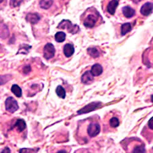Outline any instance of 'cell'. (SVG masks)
<instances>
[{
  "label": "cell",
  "instance_id": "cell-22",
  "mask_svg": "<svg viewBox=\"0 0 153 153\" xmlns=\"http://www.w3.org/2000/svg\"><path fill=\"white\" fill-rule=\"evenodd\" d=\"M11 75H1L0 76V86L6 84L7 82L10 80Z\"/></svg>",
  "mask_w": 153,
  "mask_h": 153
},
{
  "label": "cell",
  "instance_id": "cell-6",
  "mask_svg": "<svg viewBox=\"0 0 153 153\" xmlns=\"http://www.w3.org/2000/svg\"><path fill=\"white\" fill-rule=\"evenodd\" d=\"M55 54V48L53 45L51 43L47 44L44 48V57L48 60L54 57Z\"/></svg>",
  "mask_w": 153,
  "mask_h": 153
},
{
  "label": "cell",
  "instance_id": "cell-18",
  "mask_svg": "<svg viewBox=\"0 0 153 153\" xmlns=\"http://www.w3.org/2000/svg\"><path fill=\"white\" fill-rule=\"evenodd\" d=\"M56 94L61 98L62 99H65L66 94V91L62 86L59 85L57 86L56 88Z\"/></svg>",
  "mask_w": 153,
  "mask_h": 153
},
{
  "label": "cell",
  "instance_id": "cell-24",
  "mask_svg": "<svg viewBox=\"0 0 153 153\" xmlns=\"http://www.w3.org/2000/svg\"><path fill=\"white\" fill-rule=\"evenodd\" d=\"M23 0H10V6L12 7H16L19 6L22 3Z\"/></svg>",
  "mask_w": 153,
  "mask_h": 153
},
{
  "label": "cell",
  "instance_id": "cell-23",
  "mask_svg": "<svg viewBox=\"0 0 153 153\" xmlns=\"http://www.w3.org/2000/svg\"><path fill=\"white\" fill-rule=\"evenodd\" d=\"M132 152L135 153H143L145 152V148L143 145H139L135 147Z\"/></svg>",
  "mask_w": 153,
  "mask_h": 153
},
{
  "label": "cell",
  "instance_id": "cell-27",
  "mask_svg": "<svg viewBox=\"0 0 153 153\" xmlns=\"http://www.w3.org/2000/svg\"><path fill=\"white\" fill-rule=\"evenodd\" d=\"M152 121H153V118H151L150 120L148 121V126L151 130L153 129V122H152Z\"/></svg>",
  "mask_w": 153,
  "mask_h": 153
},
{
  "label": "cell",
  "instance_id": "cell-21",
  "mask_svg": "<svg viewBox=\"0 0 153 153\" xmlns=\"http://www.w3.org/2000/svg\"><path fill=\"white\" fill-rule=\"evenodd\" d=\"M110 125L111 127L115 128L120 126V121L117 117H112L110 120Z\"/></svg>",
  "mask_w": 153,
  "mask_h": 153
},
{
  "label": "cell",
  "instance_id": "cell-11",
  "mask_svg": "<svg viewBox=\"0 0 153 153\" xmlns=\"http://www.w3.org/2000/svg\"><path fill=\"white\" fill-rule=\"evenodd\" d=\"M40 19L41 17L36 13H29L26 16V20L33 25L36 24Z\"/></svg>",
  "mask_w": 153,
  "mask_h": 153
},
{
  "label": "cell",
  "instance_id": "cell-17",
  "mask_svg": "<svg viewBox=\"0 0 153 153\" xmlns=\"http://www.w3.org/2000/svg\"><path fill=\"white\" fill-rule=\"evenodd\" d=\"M66 37V36L65 33L62 31H59L55 34V39L57 42H62L65 41Z\"/></svg>",
  "mask_w": 153,
  "mask_h": 153
},
{
  "label": "cell",
  "instance_id": "cell-29",
  "mask_svg": "<svg viewBox=\"0 0 153 153\" xmlns=\"http://www.w3.org/2000/svg\"><path fill=\"white\" fill-rule=\"evenodd\" d=\"M131 1H132V2H134V3H140V1H142V0H131Z\"/></svg>",
  "mask_w": 153,
  "mask_h": 153
},
{
  "label": "cell",
  "instance_id": "cell-7",
  "mask_svg": "<svg viewBox=\"0 0 153 153\" xmlns=\"http://www.w3.org/2000/svg\"><path fill=\"white\" fill-rule=\"evenodd\" d=\"M119 4V0H110L107 5V11L108 13L113 16L115 13L116 9Z\"/></svg>",
  "mask_w": 153,
  "mask_h": 153
},
{
  "label": "cell",
  "instance_id": "cell-30",
  "mask_svg": "<svg viewBox=\"0 0 153 153\" xmlns=\"http://www.w3.org/2000/svg\"><path fill=\"white\" fill-rule=\"evenodd\" d=\"M57 152H67L66 151H58Z\"/></svg>",
  "mask_w": 153,
  "mask_h": 153
},
{
  "label": "cell",
  "instance_id": "cell-12",
  "mask_svg": "<svg viewBox=\"0 0 153 153\" xmlns=\"http://www.w3.org/2000/svg\"><path fill=\"white\" fill-rule=\"evenodd\" d=\"M91 73L94 76H97L101 75L103 72V68L99 64L97 63L94 65L91 69Z\"/></svg>",
  "mask_w": 153,
  "mask_h": 153
},
{
  "label": "cell",
  "instance_id": "cell-31",
  "mask_svg": "<svg viewBox=\"0 0 153 153\" xmlns=\"http://www.w3.org/2000/svg\"><path fill=\"white\" fill-rule=\"evenodd\" d=\"M4 1V0H0V4H1Z\"/></svg>",
  "mask_w": 153,
  "mask_h": 153
},
{
  "label": "cell",
  "instance_id": "cell-2",
  "mask_svg": "<svg viewBox=\"0 0 153 153\" xmlns=\"http://www.w3.org/2000/svg\"><path fill=\"white\" fill-rule=\"evenodd\" d=\"M58 28L67 30L68 31L72 34L77 33L80 31V28L77 25H73L69 20H62L58 25Z\"/></svg>",
  "mask_w": 153,
  "mask_h": 153
},
{
  "label": "cell",
  "instance_id": "cell-25",
  "mask_svg": "<svg viewBox=\"0 0 153 153\" xmlns=\"http://www.w3.org/2000/svg\"><path fill=\"white\" fill-rule=\"evenodd\" d=\"M35 150L34 149H27V148H23L20 150V152H36L37 150Z\"/></svg>",
  "mask_w": 153,
  "mask_h": 153
},
{
  "label": "cell",
  "instance_id": "cell-26",
  "mask_svg": "<svg viewBox=\"0 0 153 153\" xmlns=\"http://www.w3.org/2000/svg\"><path fill=\"white\" fill-rule=\"evenodd\" d=\"M31 71V67L30 66H27L23 68V72L25 74H28Z\"/></svg>",
  "mask_w": 153,
  "mask_h": 153
},
{
  "label": "cell",
  "instance_id": "cell-8",
  "mask_svg": "<svg viewBox=\"0 0 153 153\" xmlns=\"http://www.w3.org/2000/svg\"><path fill=\"white\" fill-rule=\"evenodd\" d=\"M94 80V76L91 74L90 71H86L82 76L81 80L82 82L85 85L91 84Z\"/></svg>",
  "mask_w": 153,
  "mask_h": 153
},
{
  "label": "cell",
  "instance_id": "cell-20",
  "mask_svg": "<svg viewBox=\"0 0 153 153\" xmlns=\"http://www.w3.org/2000/svg\"><path fill=\"white\" fill-rule=\"evenodd\" d=\"M88 53L93 58H97L100 56V53L98 50L96 48H89L88 49Z\"/></svg>",
  "mask_w": 153,
  "mask_h": 153
},
{
  "label": "cell",
  "instance_id": "cell-5",
  "mask_svg": "<svg viewBox=\"0 0 153 153\" xmlns=\"http://www.w3.org/2000/svg\"><path fill=\"white\" fill-rule=\"evenodd\" d=\"M102 106V103L99 102H93L90 104H88L80 110L77 111L78 114H82L85 113H90L91 111H93L99 108H100Z\"/></svg>",
  "mask_w": 153,
  "mask_h": 153
},
{
  "label": "cell",
  "instance_id": "cell-10",
  "mask_svg": "<svg viewBox=\"0 0 153 153\" xmlns=\"http://www.w3.org/2000/svg\"><path fill=\"white\" fill-rule=\"evenodd\" d=\"M63 51H64V54H65V55L67 58H69L71 56H72V55L74 53L75 48L73 44H66L65 46H64Z\"/></svg>",
  "mask_w": 153,
  "mask_h": 153
},
{
  "label": "cell",
  "instance_id": "cell-15",
  "mask_svg": "<svg viewBox=\"0 0 153 153\" xmlns=\"http://www.w3.org/2000/svg\"><path fill=\"white\" fill-rule=\"evenodd\" d=\"M11 91L17 97H20L22 96V90L21 88L16 84L12 86Z\"/></svg>",
  "mask_w": 153,
  "mask_h": 153
},
{
  "label": "cell",
  "instance_id": "cell-19",
  "mask_svg": "<svg viewBox=\"0 0 153 153\" xmlns=\"http://www.w3.org/2000/svg\"><path fill=\"white\" fill-rule=\"evenodd\" d=\"M53 4V0H41L39 3L40 7L44 9H49Z\"/></svg>",
  "mask_w": 153,
  "mask_h": 153
},
{
  "label": "cell",
  "instance_id": "cell-4",
  "mask_svg": "<svg viewBox=\"0 0 153 153\" xmlns=\"http://www.w3.org/2000/svg\"><path fill=\"white\" fill-rule=\"evenodd\" d=\"M100 132V124L97 122H92L89 124L87 128V132L90 137H95L99 134Z\"/></svg>",
  "mask_w": 153,
  "mask_h": 153
},
{
  "label": "cell",
  "instance_id": "cell-3",
  "mask_svg": "<svg viewBox=\"0 0 153 153\" xmlns=\"http://www.w3.org/2000/svg\"><path fill=\"white\" fill-rule=\"evenodd\" d=\"M5 107L6 110L11 113H14L19 110V106L17 100L12 97H9L5 101Z\"/></svg>",
  "mask_w": 153,
  "mask_h": 153
},
{
  "label": "cell",
  "instance_id": "cell-16",
  "mask_svg": "<svg viewBox=\"0 0 153 153\" xmlns=\"http://www.w3.org/2000/svg\"><path fill=\"white\" fill-rule=\"evenodd\" d=\"M132 30L131 25L129 23H126L121 25V33L122 36H124L130 32Z\"/></svg>",
  "mask_w": 153,
  "mask_h": 153
},
{
  "label": "cell",
  "instance_id": "cell-9",
  "mask_svg": "<svg viewBox=\"0 0 153 153\" xmlns=\"http://www.w3.org/2000/svg\"><path fill=\"white\" fill-rule=\"evenodd\" d=\"M152 11V4L151 3H146L144 4L141 9H140V12L141 14L145 16H148L151 14Z\"/></svg>",
  "mask_w": 153,
  "mask_h": 153
},
{
  "label": "cell",
  "instance_id": "cell-14",
  "mask_svg": "<svg viewBox=\"0 0 153 153\" xmlns=\"http://www.w3.org/2000/svg\"><path fill=\"white\" fill-rule=\"evenodd\" d=\"M14 127H16L17 130L19 132H23L27 127V124L25 121L22 120V119H19L17 120V121H16Z\"/></svg>",
  "mask_w": 153,
  "mask_h": 153
},
{
  "label": "cell",
  "instance_id": "cell-13",
  "mask_svg": "<svg viewBox=\"0 0 153 153\" xmlns=\"http://www.w3.org/2000/svg\"><path fill=\"white\" fill-rule=\"evenodd\" d=\"M123 14L126 18H131L135 14V11L129 6H125L123 8Z\"/></svg>",
  "mask_w": 153,
  "mask_h": 153
},
{
  "label": "cell",
  "instance_id": "cell-28",
  "mask_svg": "<svg viewBox=\"0 0 153 153\" xmlns=\"http://www.w3.org/2000/svg\"><path fill=\"white\" fill-rule=\"evenodd\" d=\"M2 153H4V152H8V153H9V152H10V149L8 148V147H5V148L2 151V152H1Z\"/></svg>",
  "mask_w": 153,
  "mask_h": 153
},
{
  "label": "cell",
  "instance_id": "cell-1",
  "mask_svg": "<svg viewBox=\"0 0 153 153\" xmlns=\"http://www.w3.org/2000/svg\"><path fill=\"white\" fill-rule=\"evenodd\" d=\"M82 18L84 26L90 28H94L99 23L100 20H102L99 12L94 7L88 9Z\"/></svg>",
  "mask_w": 153,
  "mask_h": 153
}]
</instances>
